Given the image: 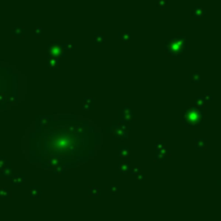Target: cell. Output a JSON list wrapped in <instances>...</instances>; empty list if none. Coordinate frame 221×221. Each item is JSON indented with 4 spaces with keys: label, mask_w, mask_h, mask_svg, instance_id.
<instances>
[{
    "label": "cell",
    "mask_w": 221,
    "mask_h": 221,
    "mask_svg": "<svg viewBox=\"0 0 221 221\" xmlns=\"http://www.w3.org/2000/svg\"><path fill=\"white\" fill-rule=\"evenodd\" d=\"M2 176L3 177H8V178L13 176V169H12V164L11 163H8L5 165V168L2 171Z\"/></svg>",
    "instance_id": "ba28073f"
},
{
    "label": "cell",
    "mask_w": 221,
    "mask_h": 221,
    "mask_svg": "<svg viewBox=\"0 0 221 221\" xmlns=\"http://www.w3.org/2000/svg\"><path fill=\"white\" fill-rule=\"evenodd\" d=\"M48 54L49 56H56V57H64L65 56L64 44H61L60 42H52L48 45Z\"/></svg>",
    "instance_id": "3957f363"
},
{
    "label": "cell",
    "mask_w": 221,
    "mask_h": 221,
    "mask_svg": "<svg viewBox=\"0 0 221 221\" xmlns=\"http://www.w3.org/2000/svg\"><path fill=\"white\" fill-rule=\"evenodd\" d=\"M11 196V192L8 187H2L0 189V199H5V198H9Z\"/></svg>",
    "instance_id": "30bf717a"
},
{
    "label": "cell",
    "mask_w": 221,
    "mask_h": 221,
    "mask_svg": "<svg viewBox=\"0 0 221 221\" xmlns=\"http://www.w3.org/2000/svg\"><path fill=\"white\" fill-rule=\"evenodd\" d=\"M18 97V75L9 67L0 66V107L17 105Z\"/></svg>",
    "instance_id": "7a4b0ae2"
},
{
    "label": "cell",
    "mask_w": 221,
    "mask_h": 221,
    "mask_svg": "<svg viewBox=\"0 0 221 221\" xmlns=\"http://www.w3.org/2000/svg\"><path fill=\"white\" fill-rule=\"evenodd\" d=\"M30 196L33 199H38V198H40L42 196V187L40 186H33L30 189Z\"/></svg>",
    "instance_id": "5b68a950"
},
{
    "label": "cell",
    "mask_w": 221,
    "mask_h": 221,
    "mask_svg": "<svg viewBox=\"0 0 221 221\" xmlns=\"http://www.w3.org/2000/svg\"><path fill=\"white\" fill-rule=\"evenodd\" d=\"M58 58L60 57H56V56H49L48 60H47V65L51 69H56L58 67Z\"/></svg>",
    "instance_id": "52a82bcc"
},
{
    "label": "cell",
    "mask_w": 221,
    "mask_h": 221,
    "mask_svg": "<svg viewBox=\"0 0 221 221\" xmlns=\"http://www.w3.org/2000/svg\"><path fill=\"white\" fill-rule=\"evenodd\" d=\"M60 123L38 127L30 135L29 160L44 169L73 168L94 156L101 144L98 131L88 120L58 115Z\"/></svg>",
    "instance_id": "6da1fadb"
},
{
    "label": "cell",
    "mask_w": 221,
    "mask_h": 221,
    "mask_svg": "<svg viewBox=\"0 0 221 221\" xmlns=\"http://www.w3.org/2000/svg\"><path fill=\"white\" fill-rule=\"evenodd\" d=\"M52 171H53L54 175H60V173H64L65 172V168L64 167H54Z\"/></svg>",
    "instance_id": "4fadbf2b"
},
{
    "label": "cell",
    "mask_w": 221,
    "mask_h": 221,
    "mask_svg": "<svg viewBox=\"0 0 221 221\" xmlns=\"http://www.w3.org/2000/svg\"><path fill=\"white\" fill-rule=\"evenodd\" d=\"M12 184L14 186H18V185H23L25 184V176L23 175H16V176H12Z\"/></svg>",
    "instance_id": "8992f818"
},
{
    "label": "cell",
    "mask_w": 221,
    "mask_h": 221,
    "mask_svg": "<svg viewBox=\"0 0 221 221\" xmlns=\"http://www.w3.org/2000/svg\"><path fill=\"white\" fill-rule=\"evenodd\" d=\"M34 34H35L36 38H40L42 34H43V29H42V27H39V26L35 27V29H34Z\"/></svg>",
    "instance_id": "7c38bea8"
},
{
    "label": "cell",
    "mask_w": 221,
    "mask_h": 221,
    "mask_svg": "<svg viewBox=\"0 0 221 221\" xmlns=\"http://www.w3.org/2000/svg\"><path fill=\"white\" fill-rule=\"evenodd\" d=\"M23 34H25V29L23 27H14L12 30V35L14 38H23Z\"/></svg>",
    "instance_id": "9c48e42d"
},
{
    "label": "cell",
    "mask_w": 221,
    "mask_h": 221,
    "mask_svg": "<svg viewBox=\"0 0 221 221\" xmlns=\"http://www.w3.org/2000/svg\"><path fill=\"white\" fill-rule=\"evenodd\" d=\"M7 164H8V162H7L5 158L0 156V172H2V171L5 168V165H7Z\"/></svg>",
    "instance_id": "8fae6325"
},
{
    "label": "cell",
    "mask_w": 221,
    "mask_h": 221,
    "mask_svg": "<svg viewBox=\"0 0 221 221\" xmlns=\"http://www.w3.org/2000/svg\"><path fill=\"white\" fill-rule=\"evenodd\" d=\"M64 48L66 51H71V49H74V45L73 44H64Z\"/></svg>",
    "instance_id": "5bb4252c"
},
{
    "label": "cell",
    "mask_w": 221,
    "mask_h": 221,
    "mask_svg": "<svg viewBox=\"0 0 221 221\" xmlns=\"http://www.w3.org/2000/svg\"><path fill=\"white\" fill-rule=\"evenodd\" d=\"M51 122V116L49 115H42V116H36V125L38 127H47Z\"/></svg>",
    "instance_id": "277c9868"
}]
</instances>
